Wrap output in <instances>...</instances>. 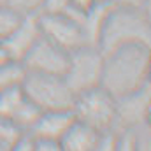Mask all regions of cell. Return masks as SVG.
<instances>
[{
    "label": "cell",
    "mask_w": 151,
    "mask_h": 151,
    "mask_svg": "<svg viewBox=\"0 0 151 151\" xmlns=\"http://www.w3.org/2000/svg\"><path fill=\"white\" fill-rule=\"evenodd\" d=\"M151 46L130 44L104 55L100 86L114 99L150 84Z\"/></svg>",
    "instance_id": "1"
},
{
    "label": "cell",
    "mask_w": 151,
    "mask_h": 151,
    "mask_svg": "<svg viewBox=\"0 0 151 151\" xmlns=\"http://www.w3.org/2000/svg\"><path fill=\"white\" fill-rule=\"evenodd\" d=\"M130 44L151 46L150 9L109 4L100 21L97 47L106 55Z\"/></svg>",
    "instance_id": "2"
},
{
    "label": "cell",
    "mask_w": 151,
    "mask_h": 151,
    "mask_svg": "<svg viewBox=\"0 0 151 151\" xmlns=\"http://www.w3.org/2000/svg\"><path fill=\"white\" fill-rule=\"evenodd\" d=\"M21 86L25 95L42 113L44 111H72L74 107L76 95L69 88L63 76L27 70Z\"/></svg>",
    "instance_id": "3"
},
{
    "label": "cell",
    "mask_w": 151,
    "mask_h": 151,
    "mask_svg": "<svg viewBox=\"0 0 151 151\" xmlns=\"http://www.w3.org/2000/svg\"><path fill=\"white\" fill-rule=\"evenodd\" d=\"M72 113L77 121H83L99 132L114 130L118 127L116 99L102 86L76 95Z\"/></svg>",
    "instance_id": "4"
},
{
    "label": "cell",
    "mask_w": 151,
    "mask_h": 151,
    "mask_svg": "<svg viewBox=\"0 0 151 151\" xmlns=\"http://www.w3.org/2000/svg\"><path fill=\"white\" fill-rule=\"evenodd\" d=\"M104 67V55L95 44L81 46L69 53V65L65 70V81L69 88L79 95L91 88L100 86Z\"/></svg>",
    "instance_id": "5"
},
{
    "label": "cell",
    "mask_w": 151,
    "mask_h": 151,
    "mask_svg": "<svg viewBox=\"0 0 151 151\" xmlns=\"http://www.w3.org/2000/svg\"><path fill=\"white\" fill-rule=\"evenodd\" d=\"M37 19L42 37L49 39L69 53L81 46L91 44L77 14L70 7L63 12H39Z\"/></svg>",
    "instance_id": "6"
},
{
    "label": "cell",
    "mask_w": 151,
    "mask_h": 151,
    "mask_svg": "<svg viewBox=\"0 0 151 151\" xmlns=\"http://www.w3.org/2000/svg\"><path fill=\"white\" fill-rule=\"evenodd\" d=\"M40 113L42 111L25 95L21 84L0 91V118L14 125L19 132L30 130Z\"/></svg>",
    "instance_id": "7"
},
{
    "label": "cell",
    "mask_w": 151,
    "mask_h": 151,
    "mask_svg": "<svg viewBox=\"0 0 151 151\" xmlns=\"http://www.w3.org/2000/svg\"><path fill=\"white\" fill-rule=\"evenodd\" d=\"M23 65L30 72L63 76L69 65V51L40 35L23 58Z\"/></svg>",
    "instance_id": "8"
},
{
    "label": "cell",
    "mask_w": 151,
    "mask_h": 151,
    "mask_svg": "<svg viewBox=\"0 0 151 151\" xmlns=\"http://www.w3.org/2000/svg\"><path fill=\"white\" fill-rule=\"evenodd\" d=\"M151 109V86L146 84L141 90L116 99V128L135 127L150 121Z\"/></svg>",
    "instance_id": "9"
},
{
    "label": "cell",
    "mask_w": 151,
    "mask_h": 151,
    "mask_svg": "<svg viewBox=\"0 0 151 151\" xmlns=\"http://www.w3.org/2000/svg\"><path fill=\"white\" fill-rule=\"evenodd\" d=\"M37 14H25L19 21V25L4 39L0 44L4 46V49L7 51L9 58L23 62V58L27 56V53L32 49V46L40 39V27H39Z\"/></svg>",
    "instance_id": "10"
},
{
    "label": "cell",
    "mask_w": 151,
    "mask_h": 151,
    "mask_svg": "<svg viewBox=\"0 0 151 151\" xmlns=\"http://www.w3.org/2000/svg\"><path fill=\"white\" fill-rule=\"evenodd\" d=\"M74 119L72 111H44L40 113L34 127L27 132H30L34 139H51L60 142Z\"/></svg>",
    "instance_id": "11"
},
{
    "label": "cell",
    "mask_w": 151,
    "mask_h": 151,
    "mask_svg": "<svg viewBox=\"0 0 151 151\" xmlns=\"http://www.w3.org/2000/svg\"><path fill=\"white\" fill-rule=\"evenodd\" d=\"M100 132L88 127L83 121L74 119L63 137L60 139L62 151H97Z\"/></svg>",
    "instance_id": "12"
},
{
    "label": "cell",
    "mask_w": 151,
    "mask_h": 151,
    "mask_svg": "<svg viewBox=\"0 0 151 151\" xmlns=\"http://www.w3.org/2000/svg\"><path fill=\"white\" fill-rule=\"evenodd\" d=\"M27 76V69L23 62L18 60H7L5 63L0 65V91L11 86H19L23 84V79Z\"/></svg>",
    "instance_id": "13"
},
{
    "label": "cell",
    "mask_w": 151,
    "mask_h": 151,
    "mask_svg": "<svg viewBox=\"0 0 151 151\" xmlns=\"http://www.w3.org/2000/svg\"><path fill=\"white\" fill-rule=\"evenodd\" d=\"M25 14L18 12L16 9H12L7 4H0V42L7 37L21 21Z\"/></svg>",
    "instance_id": "14"
},
{
    "label": "cell",
    "mask_w": 151,
    "mask_h": 151,
    "mask_svg": "<svg viewBox=\"0 0 151 151\" xmlns=\"http://www.w3.org/2000/svg\"><path fill=\"white\" fill-rule=\"evenodd\" d=\"M18 135H19V130L9 121L0 118V151H11Z\"/></svg>",
    "instance_id": "15"
},
{
    "label": "cell",
    "mask_w": 151,
    "mask_h": 151,
    "mask_svg": "<svg viewBox=\"0 0 151 151\" xmlns=\"http://www.w3.org/2000/svg\"><path fill=\"white\" fill-rule=\"evenodd\" d=\"M5 4L21 14H35L40 12L42 0H5Z\"/></svg>",
    "instance_id": "16"
},
{
    "label": "cell",
    "mask_w": 151,
    "mask_h": 151,
    "mask_svg": "<svg viewBox=\"0 0 151 151\" xmlns=\"http://www.w3.org/2000/svg\"><path fill=\"white\" fill-rule=\"evenodd\" d=\"M11 151H35V139L30 132H19Z\"/></svg>",
    "instance_id": "17"
},
{
    "label": "cell",
    "mask_w": 151,
    "mask_h": 151,
    "mask_svg": "<svg viewBox=\"0 0 151 151\" xmlns=\"http://www.w3.org/2000/svg\"><path fill=\"white\" fill-rule=\"evenodd\" d=\"M70 5V0H42L40 12H63Z\"/></svg>",
    "instance_id": "18"
},
{
    "label": "cell",
    "mask_w": 151,
    "mask_h": 151,
    "mask_svg": "<svg viewBox=\"0 0 151 151\" xmlns=\"http://www.w3.org/2000/svg\"><path fill=\"white\" fill-rule=\"evenodd\" d=\"M35 151H62L58 141L51 139H35Z\"/></svg>",
    "instance_id": "19"
},
{
    "label": "cell",
    "mask_w": 151,
    "mask_h": 151,
    "mask_svg": "<svg viewBox=\"0 0 151 151\" xmlns=\"http://www.w3.org/2000/svg\"><path fill=\"white\" fill-rule=\"evenodd\" d=\"M95 4H99L97 0H70V5L76 11H90Z\"/></svg>",
    "instance_id": "20"
},
{
    "label": "cell",
    "mask_w": 151,
    "mask_h": 151,
    "mask_svg": "<svg viewBox=\"0 0 151 151\" xmlns=\"http://www.w3.org/2000/svg\"><path fill=\"white\" fill-rule=\"evenodd\" d=\"M113 4L128 5V7H141V9H150V0H113Z\"/></svg>",
    "instance_id": "21"
},
{
    "label": "cell",
    "mask_w": 151,
    "mask_h": 151,
    "mask_svg": "<svg viewBox=\"0 0 151 151\" xmlns=\"http://www.w3.org/2000/svg\"><path fill=\"white\" fill-rule=\"evenodd\" d=\"M7 60H12V58H9L7 51H5V49H4V46L0 44V65H2V63H5Z\"/></svg>",
    "instance_id": "22"
},
{
    "label": "cell",
    "mask_w": 151,
    "mask_h": 151,
    "mask_svg": "<svg viewBox=\"0 0 151 151\" xmlns=\"http://www.w3.org/2000/svg\"><path fill=\"white\" fill-rule=\"evenodd\" d=\"M97 2H99V4H111L113 0H97Z\"/></svg>",
    "instance_id": "23"
},
{
    "label": "cell",
    "mask_w": 151,
    "mask_h": 151,
    "mask_svg": "<svg viewBox=\"0 0 151 151\" xmlns=\"http://www.w3.org/2000/svg\"><path fill=\"white\" fill-rule=\"evenodd\" d=\"M0 4H5V0H0Z\"/></svg>",
    "instance_id": "24"
}]
</instances>
